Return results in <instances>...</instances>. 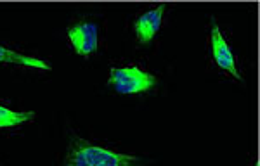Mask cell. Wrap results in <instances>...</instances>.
Instances as JSON below:
<instances>
[{
  "label": "cell",
  "instance_id": "6da1fadb",
  "mask_svg": "<svg viewBox=\"0 0 260 166\" xmlns=\"http://www.w3.org/2000/svg\"><path fill=\"white\" fill-rule=\"evenodd\" d=\"M139 159L128 154H118L110 149L90 144L89 140L73 139L66 154L64 166H137Z\"/></svg>",
  "mask_w": 260,
  "mask_h": 166
},
{
  "label": "cell",
  "instance_id": "7a4b0ae2",
  "mask_svg": "<svg viewBox=\"0 0 260 166\" xmlns=\"http://www.w3.org/2000/svg\"><path fill=\"white\" fill-rule=\"evenodd\" d=\"M108 83L121 95H132L148 92L156 85V76L148 71H142L137 66L128 68H111Z\"/></svg>",
  "mask_w": 260,
  "mask_h": 166
},
{
  "label": "cell",
  "instance_id": "3957f363",
  "mask_svg": "<svg viewBox=\"0 0 260 166\" xmlns=\"http://www.w3.org/2000/svg\"><path fill=\"white\" fill-rule=\"evenodd\" d=\"M68 38L78 56L89 57L99 47V28L94 21H80L68 28Z\"/></svg>",
  "mask_w": 260,
  "mask_h": 166
},
{
  "label": "cell",
  "instance_id": "277c9868",
  "mask_svg": "<svg viewBox=\"0 0 260 166\" xmlns=\"http://www.w3.org/2000/svg\"><path fill=\"white\" fill-rule=\"evenodd\" d=\"M212 54H213V59H215L217 66H219L220 69H224L231 76L241 80V74L236 68V61H234L233 51H231L228 40L224 38V35H222L215 19H212Z\"/></svg>",
  "mask_w": 260,
  "mask_h": 166
},
{
  "label": "cell",
  "instance_id": "5b68a950",
  "mask_svg": "<svg viewBox=\"0 0 260 166\" xmlns=\"http://www.w3.org/2000/svg\"><path fill=\"white\" fill-rule=\"evenodd\" d=\"M165 9H167L165 4H160L156 9L144 12V14L134 21V31H136V36L139 44L148 45L153 42V38L156 36V33L160 31V28H161L163 12H165Z\"/></svg>",
  "mask_w": 260,
  "mask_h": 166
},
{
  "label": "cell",
  "instance_id": "8992f818",
  "mask_svg": "<svg viewBox=\"0 0 260 166\" xmlns=\"http://www.w3.org/2000/svg\"><path fill=\"white\" fill-rule=\"evenodd\" d=\"M0 62H11V64L30 66V68L50 71V64H47L45 61L37 59V57L24 56V54H19V52H14V51H11V49L2 47V45H0Z\"/></svg>",
  "mask_w": 260,
  "mask_h": 166
},
{
  "label": "cell",
  "instance_id": "52a82bcc",
  "mask_svg": "<svg viewBox=\"0 0 260 166\" xmlns=\"http://www.w3.org/2000/svg\"><path fill=\"white\" fill-rule=\"evenodd\" d=\"M35 118V113L33 111H24V113H16V111H11L7 107L0 106V128H7V127H18V124H23L30 119Z\"/></svg>",
  "mask_w": 260,
  "mask_h": 166
},
{
  "label": "cell",
  "instance_id": "ba28073f",
  "mask_svg": "<svg viewBox=\"0 0 260 166\" xmlns=\"http://www.w3.org/2000/svg\"><path fill=\"white\" fill-rule=\"evenodd\" d=\"M255 166H260V164H258V163H257V164H255Z\"/></svg>",
  "mask_w": 260,
  "mask_h": 166
}]
</instances>
